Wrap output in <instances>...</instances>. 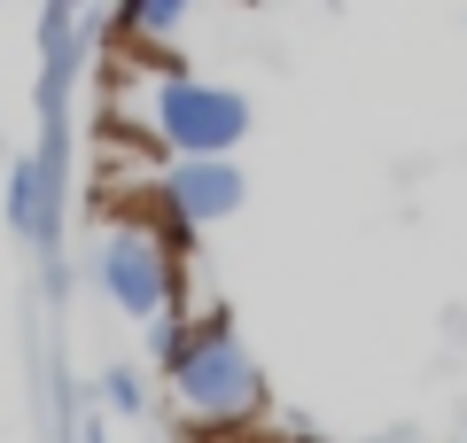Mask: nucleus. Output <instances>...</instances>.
<instances>
[{"label":"nucleus","mask_w":467,"mask_h":443,"mask_svg":"<svg viewBox=\"0 0 467 443\" xmlns=\"http://www.w3.org/2000/svg\"><path fill=\"white\" fill-rule=\"evenodd\" d=\"M242 202H250V180H242L234 156H164V171H156V211L180 233L218 226V218H234Z\"/></svg>","instance_id":"4"},{"label":"nucleus","mask_w":467,"mask_h":443,"mask_svg":"<svg viewBox=\"0 0 467 443\" xmlns=\"http://www.w3.org/2000/svg\"><path fill=\"white\" fill-rule=\"evenodd\" d=\"M94 280L125 319L149 327L156 312H171V249H164V233L140 226V218H109L101 242H94Z\"/></svg>","instance_id":"3"},{"label":"nucleus","mask_w":467,"mask_h":443,"mask_svg":"<svg viewBox=\"0 0 467 443\" xmlns=\"http://www.w3.org/2000/svg\"><path fill=\"white\" fill-rule=\"evenodd\" d=\"M117 109L133 117V132H149L164 156H234L250 132V101L234 86L187 78L180 63H149V78L125 86Z\"/></svg>","instance_id":"2"},{"label":"nucleus","mask_w":467,"mask_h":443,"mask_svg":"<svg viewBox=\"0 0 467 443\" xmlns=\"http://www.w3.org/2000/svg\"><path fill=\"white\" fill-rule=\"evenodd\" d=\"M78 8H109V0H78Z\"/></svg>","instance_id":"8"},{"label":"nucleus","mask_w":467,"mask_h":443,"mask_svg":"<svg viewBox=\"0 0 467 443\" xmlns=\"http://www.w3.org/2000/svg\"><path fill=\"white\" fill-rule=\"evenodd\" d=\"M101 397H109L117 412H140V381L125 374V366H109V374H101Z\"/></svg>","instance_id":"7"},{"label":"nucleus","mask_w":467,"mask_h":443,"mask_svg":"<svg viewBox=\"0 0 467 443\" xmlns=\"http://www.w3.org/2000/svg\"><path fill=\"white\" fill-rule=\"evenodd\" d=\"M187 16H195V0H117V8H109V32L125 39L133 55H149V63H164L156 47H171Z\"/></svg>","instance_id":"5"},{"label":"nucleus","mask_w":467,"mask_h":443,"mask_svg":"<svg viewBox=\"0 0 467 443\" xmlns=\"http://www.w3.org/2000/svg\"><path fill=\"white\" fill-rule=\"evenodd\" d=\"M164 381H171V397H180V412L195 428H211V436L250 428L257 412H265V366L250 358V343L234 335L226 312L187 319L180 350L164 358Z\"/></svg>","instance_id":"1"},{"label":"nucleus","mask_w":467,"mask_h":443,"mask_svg":"<svg viewBox=\"0 0 467 443\" xmlns=\"http://www.w3.org/2000/svg\"><path fill=\"white\" fill-rule=\"evenodd\" d=\"M8 226L24 242H55V171H47V156H24L8 171Z\"/></svg>","instance_id":"6"},{"label":"nucleus","mask_w":467,"mask_h":443,"mask_svg":"<svg viewBox=\"0 0 467 443\" xmlns=\"http://www.w3.org/2000/svg\"><path fill=\"white\" fill-rule=\"evenodd\" d=\"M288 443H319V436H288Z\"/></svg>","instance_id":"9"}]
</instances>
